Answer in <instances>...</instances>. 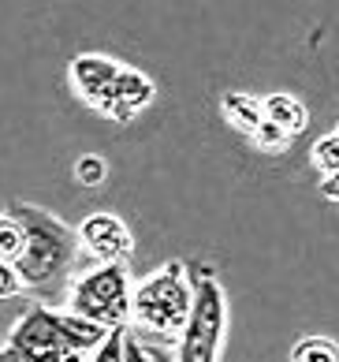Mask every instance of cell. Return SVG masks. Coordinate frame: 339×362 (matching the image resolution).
Instances as JSON below:
<instances>
[{"label": "cell", "mask_w": 339, "mask_h": 362, "mask_svg": "<svg viewBox=\"0 0 339 362\" xmlns=\"http://www.w3.org/2000/svg\"><path fill=\"white\" fill-rule=\"evenodd\" d=\"M8 217L19 221L23 235H26V250L16 262V276L23 280V288L49 284V280L75 269V262H78L75 228H67L64 221H56L52 213H45L42 206H30V202H11Z\"/></svg>", "instance_id": "1"}, {"label": "cell", "mask_w": 339, "mask_h": 362, "mask_svg": "<svg viewBox=\"0 0 339 362\" xmlns=\"http://www.w3.org/2000/svg\"><path fill=\"white\" fill-rule=\"evenodd\" d=\"M191 303H194V284L186 276L183 262L165 265L157 276H149L138 291H131V314H127V329H145L157 337L179 340V332L191 317Z\"/></svg>", "instance_id": "2"}, {"label": "cell", "mask_w": 339, "mask_h": 362, "mask_svg": "<svg viewBox=\"0 0 339 362\" xmlns=\"http://www.w3.org/2000/svg\"><path fill=\"white\" fill-rule=\"evenodd\" d=\"M75 317L93 321L101 329H119L127 325V314H131V276H127V265H97L75 280L71 288V310Z\"/></svg>", "instance_id": "3"}, {"label": "cell", "mask_w": 339, "mask_h": 362, "mask_svg": "<svg viewBox=\"0 0 339 362\" xmlns=\"http://www.w3.org/2000/svg\"><path fill=\"white\" fill-rule=\"evenodd\" d=\"M194 284V303H191V317L179 332V355L175 362H216L224 340V325H227V299L216 276L201 273L191 280Z\"/></svg>", "instance_id": "4"}, {"label": "cell", "mask_w": 339, "mask_h": 362, "mask_svg": "<svg viewBox=\"0 0 339 362\" xmlns=\"http://www.w3.org/2000/svg\"><path fill=\"white\" fill-rule=\"evenodd\" d=\"M11 351H19L26 362H60L67 355V344H64V332L56 325V314L49 306H30L19 325L11 329V340H8Z\"/></svg>", "instance_id": "5"}, {"label": "cell", "mask_w": 339, "mask_h": 362, "mask_svg": "<svg viewBox=\"0 0 339 362\" xmlns=\"http://www.w3.org/2000/svg\"><path fill=\"white\" fill-rule=\"evenodd\" d=\"M75 235L101 265H112V262L124 265L134 254V235H131V228L119 221L116 213H90V217L78 224Z\"/></svg>", "instance_id": "6"}, {"label": "cell", "mask_w": 339, "mask_h": 362, "mask_svg": "<svg viewBox=\"0 0 339 362\" xmlns=\"http://www.w3.org/2000/svg\"><path fill=\"white\" fill-rule=\"evenodd\" d=\"M153 93H157L153 78H145L142 71L119 68V75L112 78V86H108V93L97 105V112L108 116V119H116V124H131V119L153 101Z\"/></svg>", "instance_id": "7"}, {"label": "cell", "mask_w": 339, "mask_h": 362, "mask_svg": "<svg viewBox=\"0 0 339 362\" xmlns=\"http://www.w3.org/2000/svg\"><path fill=\"white\" fill-rule=\"evenodd\" d=\"M116 75H119V64L108 60V57H97V52H86V57L71 60V83L93 109L101 105V98L108 93V86H112Z\"/></svg>", "instance_id": "8"}, {"label": "cell", "mask_w": 339, "mask_h": 362, "mask_svg": "<svg viewBox=\"0 0 339 362\" xmlns=\"http://www.w3.org/2000/svg\"><path fill=\"white\" fill-rule=\"evenodd\" d=\"M261 119L280 127L287 139H295L306 127V105L291 93H268V98H261Z\"/></svg>", "instance_id": "9"}, {"label": "cell", "mask_w": 339, "mask_h": 362, "mask_svg": "<svg viewBox=\"0 0 339 362\" xmlns=\"http://www.w3.org/2000/svg\"><path fill=\"white\" fill-rule=\"evenodd\" d=\"M56 325L64 332L67 351H75V355H93L101 347V340L108 337V329L93 325V321H83V317H75V314H56Z\"/></svg>", "instance_id": "10"}, {"label": "cell", "mask_w": 339, "mask_h": 362, "mask_svg": "<svg viewBox=\"0 0 339 362\" xmlns=\"http://www.w3.org/2000/svg\"><path fill=\"white\" fill-rule=\"evenodd\" d=\"M220 112H224L227 124H232L235 131H242L246 139L261 127V101L250 98V93H224Z\"/></svg>", "instance_id": "11"}, {"label": "cell", "mask_w": 339, "mask_h": 362, "mask_svg": "<svg viewBox=\"0 0 339 362\" xmlns=\"http://www.w3.org/2000/svg\"><path fill=\"white\" fill-rule=\"evenodd\" d=\"M291 362H339L335 340L328 337H306L291 347Z\"/></svg>", "instance_id": "12"}, {"label": "cell", "mask_w": 339, "mask_h": 362, "mask_svg": "<svg viewBox=\"0 0 339 362\" xmlns=\"http://www.w3.org/2000/svg\"><path fill=\"white\" fill-rule=\"evenodd\" d=\"M23 250H26L23 228H19V221H11L8 213H4V217H0V262L16 269V262L23 258Z\"/></svg>", "instance_id": "13"}, {"label": "cell", "mask_w": 339, "mask_h": 362, "mask_svg": "<svg viewBox=\"0 0 339 362\" xmlns=\"http://www.w3.org/2000/svg\"><path fill=\"white\" fill-rule=\"evenodd\" d=\"M309 160H314V168L321 172V176H335V172H339V135H335V131H328V135H321L314 142Z\"/></svg>", "instance_id": "14"}, {"label": "cell", "mask_w": 339, "mask_h": 362, "mask_svg": "<svg viewBox=\"0 0 339 362\" xmlns=\"http://www.w3.org/2000/svg\"><path fill=\"white\" fill-rule=\"evenodd\" d=\"M124 362H175V355H168V347H160V344H142L127 329V337H124Z\"/></svg>", "instance_id": "15"}, {"label": "cell", "mask_w": 339, "mask_h": 362, "mask_svg": "<svg viewBox=\"0 0 339 362\" xmlns=\"http://www.w3.org/2000/svg\"><path fill=\"white\" fill-rule=\"evenodd\" d=\"M108 176V165H105V157L97 153H86V157H78V165H75V180L83 183V187H101Z\"/></svg>", "instance_id": "16"}, {"label": "cell", "mask_w": 339, "mask_h": 362, "mask_svg": "<svg viewBox=\"0 0 339 362\" xmlns=\"http://www.w3.org/2000/svg\"><path fill=\"white\" fill-rule=\"evenodd\" d=\"M124 337H127V325L108 329V337L101 340L97 351L90 355V362H124Z\"/></svg>", "instance_id": "17"}, {"label": "cell", "mask_w": 339, "mask_h": 362, "mask_svg": "<svg viewBox=\"0 0 339 362\" xmlns=\"http://www.w3.org/2000/svg\"><path fill=\"white\" fill-rule=\"evenodd\" d=\"M250 142L257 146V150H265V153H280V150H287V146H291V139L283 135L280 127L265 124V119H261V127H257L254 135H250Z\"/></svg>", "instance_id": "18"}, {"label": "cell", "mask_w": 339, "mask_h": 362, "mask_svg": "<svg viewBox=\"0 0 339 362\" xmlns=\"http://www.w3.org/2000/svg\"><path fill=\"white\" fill-rule=\"evenodd\" d=\"M19 291H23V280L16 276L11 265L0 262V299H11V295H19Z\"/></svg>", "instance_id": "19"}, {"label": "cell", "mask_w": 339, "mask_h": 362, "mask_svg": "<svg viewBox=\"0 0 339 362\" xmlns=\"http://www.w3.org/2000/svg\"><path fill=\"white\" fill-rule=\"evenodd\" d=\"M321 191H324V198H339V176H324V183H321Z\"/></svg>", "instance_id": "20"}, {"label": "cell", "mask_w": 339, "mask_h": 362, "mask_svg": "<svg viewBox=\"0 0 339 362\" xmlns=\"http://www.w3.org/2000/svg\"><path fill=\"white\" fill-rule=\"evenodd\" d=\"M0 362H26L19 351H11V347H4V351H0Z\"/></svg>", "instance_id": "21"}]
</instances>
